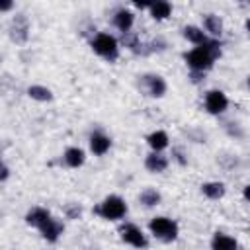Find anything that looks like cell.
I'll list each match as a JSON object with an SVG mask.
<instances>
[{"label":"cell","mask_w":250,"mask_h":250,"mask_svg":"<svg viewBox=\"0 0 250 250\" xmlns=\"http://www.w3.org/2000/svg\"><path fill=\"white\" fill-rule=\"evenodd\" d=\"M221 45L217 41H205L203 45L191 49L188 55H186V62L189 64L191 70L195 72H203L207 68L213 66V61L221 55Z\"/></svg>","instance_id":"cell-1"},{"label":"cell","mask_w":250,"mask_h":250,"mask_svg":"<svg viewBox=\"0 0 250 250\" xmlns=\"http://www.w3.org/2000/svg\"><path fill=\"white\" fill-rule=\"evenodd\" d=\"M96 213H98L100 217L107 219V221H117V219L125 217V213H127V203H125L119 195H109V197H105V199L100 203V207H96Z\"/></svg>","instance_id":"cell-2"},{"label":"cell","mask_w":250,"mask_h":250,"mask_svg":"<svg viewBox=\"0 0 250 250\" xmlns=\"http://www.w3.org/2000/svg\"><path fill=\"white\" fill-rule=\"evenodd\" d=\"M92 49H94L98 55H102L104 59H107V61H115L117 55H119L117 41H115V37H111L109 33H98V35L94 37V41H92Z\"/></svg>","instance_id":"cell-3"},{"label":"cell","mask_w":250,"mask_h":250,"mask_svg":"<svg viewBox=\"0 0 250 250\" xmlns=\"http://www.w3.org/2000/svg\"><path fill=\"white\" fill-rule=\"evenodd\" d=\"M150 230L154 236H158L160 240H166V242H172L176 236H178V225L172 221V219H166V217H154L150 221Z\"/></svg>","instance_id":"cell-4"},{"label":"cell","mask_w":250,"mask_h":250,"mask_svg":"<svg viewBox=\"0 0 250 250\" xmlns=\"http://www.w3.org/2000/svg\"><path fill=\"white\" fill-rule=\"evenodd\" d=\"M227 105H229V100H227V96H225L221 90H211V92H207V96H205V109H207L209 113L219 115V113H223V111L227 109Z\"/></svg>","instance_id":"cell-5"},{"label":"cell","mask_w":250,"mask_h":250,"mask_svg":"<svg viewBox=\"0 0 250 250\" xmlns=\"http://www.w3.org/2000/svg\"><path fill=\"white\" fill-rule=\"evenodd\" d=\"M121 238H123V242H127V244H131L135 248H145L146 246V238H145L143 230L139 227H135V225L121 227Z\"/></svg>","instance_id":"cell-6"},{"label":"cell","mask_w":250,"mask_h":250,"mask_svg":"<svg viewBox=\"0 0 250 250\" xmlns=\"http://www.w3.org/2000/svg\"><path fill=\"white\" fill-rule=\"evenodd\" d=\"M145 86H146V92L150 96H154V98H160L166 92V82L158 74H146L145 76Z\"/></svg>","instance_id":"cell-7"},{"label":"cell","mask_w":250,"mask_h":250,"mask_svg":"<svg viewBox=\"0 0 250 250\" xmlns=\"http://www.w3.org/2000/svg\"><path fill=\"white\" fill-rule=\"evenodd\" d=\"M39 230H41L43 238H47L49 242H55V240H57V238L62 234V223L51 217L47 223H43V225L39 227Z\"/></svg>","instance_id":"cell-8"},{"label":"cell","mask_w":250,"mask_h":250,"mask_svg":"<svg viewBox=\"0 0 250 250\" xmlns=\"http://www.w3.org/2000/svg\"><path fill=\"white\" fill-rule=\"evenodd\" d=\"M109 146H111V141L104 133H94L90 137V148H92L94 154H100L102 156V154H105L109 150Z\"/></svg>","instance_id":"cell-9"},{"label":"cell","mask_w":250,"mask_h":250,"mask_svg":"<svg viewBox=\"0 0 250 250\" xmlns=\"http://www.w3.org/2000/svg\"><path fill=\"white\" fill-rule=\"evenodd\" d=\"M27 29H29L27 20H25L23 16H18V18L14 20V25H12V39H14L16 43H23V41L27 39Z\"/></svg>","instance_id":"cell-10"},{"label":"cell","mask_w":250,"mask_h":250,"mask_svg":"<svg viewBox=\"0 0 250 250\" xmlns=\"http://www.w3.org/2000/svg\"><path fill=\"white\" fill-rule=\"evenodd\" d=\"M211 248L213 250H236L238 248V242L232 238V236H227L223 232H217L211 240Z\"/></svg>","instance_id":"cell-11"},{"label":"cell","mask_w":250,"mask_h":250,"mask_svg":"<svg viewBox=\"0 0 250 250\" xmlns=\"http://www.w3.org/2000/svg\"><path fill=\"white\" fill-rule=\"evenodd\" d=\"M133 20H135V16H133V12H129V10H119V12L113 16L115 27H117L119 31H123V33H127V31L131 29Z\"/></svg>","instance_id":"cell-12"},{"label":"cell","mask_w":250,"mask_h":250,"mask_svg":"<svg viewBox=\"0 0 250 250\" xmlns=\"http://www.w3.org/2000/svg\"><path fill=\"white\" fill-rule=\"evenodd\" d=\"M51 219V213L47 211V209H43V207H33L27 215H25V221L29 223V225H33V227H41L43 223H47Z\"/></svg>","instance_id":"cell-13"},{"label":"cell","mask_w":250,"mask_h":250,"mask_svg":"<svg viewBox=\"0 0 250 250\" xmlns=\"http://www.w3.org/2000/svg\"><path fill=\"white\" fill-rule=\"evenodd\" d=\"M145 166H146V170H150V172H164L166 170V166H168V160H166V156H162V154H158V152H152V154H148L146 156V160H145Z\"/></svg>","instance_id":"cell-14"},{"label":"cell","mask_w":250,"mask_h":250,"mask_svg":"<svg viewBox=\"0 0 250 250\" xmlns=\"http://www.w3.org/2000/svg\"><path fill=\"white\" fill-rule=\"evenodd\" d=\"M84 150L82 148H78V146H72V148H68L66 152H64V162L70 166V168H78V166H82L84 164Z\"/></svg>","instance_id":"cell-15"},{"label":"cell","mask_w":250,"mask_h":250,"mask_svg":"<svg viewBox=\"0 0 250 250\" xmlns=\"http://www.w3.org/2000/svg\"><path fill=\"white\" fill-rule=\"evenodd\" d=\"M201 191L209 199H221L225 195V184H221V182H207V184L201 186Z\"/></svg>","instance_id":"cell-16"},{"label":"cell","mask_w":250,"mask_h":250,"mask_svg":"<svg viewBox=\"0 0 250 250\" xmlns=\"http://www.w3.org/2000/svg\"><path fill=\"white\" fill-rule=\"evenodd\" d=\"M146 141H148V145H150V148H152L154 152H160L162 148L168 146V135H166L164 131H154V133H150Z\"/></svg>","instance_id":"cell-17"},{"label":"cell","mask_w":250,"mask_h":250,"mask_svg":"<svg viewBox=\"0 0 250 250\" xmlns=\"http://www.w3.org/2000/svg\"><path fill=\"white\" fill-rule=\"evenodd\" d=\"M148 8H150V16H152L154 20H166V18L170 16V12H172L170 2H164V0L154 2V4H150Z\"/></svg>","instance_id":"cell-18"},{"label":"cell","mask_w":250,"mask_h":250,"mask_svg":"<svg viewBox=\"0 0 250 250\" xmlns=\"http://www.w3.org/2000/svg\"><path fill=\"white\" fill-rule=\"evenodd\" d=\"M203 25H205V29H207L211 35H221V33H223V21H221V18L215 16V14H207V16L203 18Z\"/></svg>","instance_id":"cell-19"},{"label":"cell","mask_w":250,"mask_h":250,"mask_svg":"<svg viewBox=\"0 0 250 250\" xmlns=\"http://www.w3.org/2000/svg\"><path fill=\"white\" fill-rule=\"evenodd\" d=\"M184 37H186L188 41L195 43V45H203V43L207 41L205 33H203L199 27H195V25H188V27H184Z\"/></svg>","instance_id":"cell-20"},{"label":"cell","mask_w":250,"mask_h":250,"mask_svg":"<svg viewBox=\"0 0 250 250\" xmlns=\"http://www.w3.org/2000/svg\"><path fill=\"white\" fill-rule=\"evenodd\" d=\"M139 199H141V203H143V205L152 207V205H158V203H160V193H158L156 189H152V188H146V189H143V191H141Z\"/></svg>","instance_id":"cell-21"},{"label":"cell","mask_w":250,"mask_h":250,"mask_svg":"<svg viewBox=\"0 0 250 250\" xmlns=\"http://www.w3.org/2000/svg\"><path fill=\"white\" fill-rule=\"evenodd\" d=\"M27 94H29L33 100H39V102H49V100L53 98L51 90H49V88H45V86H29Z\"/></svg>","instance_id":"cell-22"},{"label":"cell","mask_w":250,"mask_h":250,"mask_svg":"<svg viewBox=\"0 0 250 250\" xmlns=\"http://www.w3.org/2000/svg\"><path fill=\"white\" fill-rule=\"evenodd\" d=\"M123 43H125L129 49H133V51H139V47H141V45L137 43V35H127V33H125V35H123Z\"/></svg>","instance_id":"cell-23"},{"label":"cell","mask_w":250,"mask_h":250,"mask_svg":"<svg viewBox=\"0 0 250 250\" xmlns=\"http://www.w3.org/2000/svg\"><path fill=\"white\" fill-rule=\"evenodd\" d=\"M8 176H10V170H8V166H6L4 162H0V182H4Z\"/></svg>","instance_id":"cell-24"},{"label":"cell","mask_w":250,"mask_h":250,"mask_svg":"<svg viewBox=\"0 0 250 250\" xmlns=\"http://www.w3.org/2000/svg\"><path fill=\"white\" fill-rule=\"evenodd\" d=\"M14 8V2H10V0H0V12H8V10H12Z\"/></svg>","instance_id":"cell-25"},{"label":"cell","mask_w":250,"mask_h":250,"mask_svg":"<svg viewBox=\"0 0 250 250\" xmlns=\"http://www.w3.org/2000/svg\"><path fill=\"white\" fill-rule=\"evenodd\" d=\"M80 215V207H68V217H78Z\"/></svg>","instance_id":"cell-26"}]
</instances>
